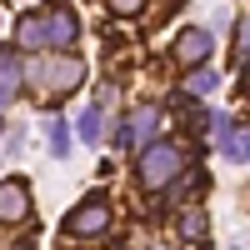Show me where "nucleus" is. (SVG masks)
<instances>
[{
    "instance_id": "7ed1b4c3",
    "label": "nucleus",
    "mask_w": 250,
    "mask_h": 250,
    "mask_svg": "<svg viewBox=\"0 0 250 250\" xmlns=\"http://www.w3.org/2000/svg\"><path fill=\"white\" fill-rule=\"evenodd\" d=\"M105 230H110V200H105V195H90V200L70 215V235H75V240H100Z\"/></svg>"
},
{
    "instance_id": "f03ea898",
    "label": "nucleus",
    "mask_w": 250,
    "mask_h": 250,
    "mask_svg": "<svg viewBox=\"0 0 250 250\" xmlns=\"http://www.w3.org/2000/svg\"><path fill=\"white\" fill-rule=\"evenodd\" d=\"M180 170H185V145H175V140H150V145H140V185H145V190L170 185Z\"/></svg>"
},
{
    "instance_id": "4468645a",
    "label": "nucleus",
    "mask_w": 250,
    "mask_h": 250,
    "mask_svg": "<svg viewBox=\"0 0 250 250\" xmlns=\"http://www.w3.org/2000/svg\"><path fill=\"white\" fill-rule=\"evenodd\" d=\"M45 135H50V150H55V155H70V130H65V120H60V115L45 120Z\"/></svg>"
},
{
    "instance_id": "423d86ee",
    "label": "nucleus",
    "mask_w": 250,
    "mask_h": 250,
    "mask_svg": "<svg viewBox=\"0 0 250 250\" xmlns=\"http://www.w3.org/2000/svg\"><path fill=\"white\" fill-rule=\"evenodd\" d=\"M210 50H215V35L210 30H180V40H175V60L185 70H195V65H205V60H210Z\"/></svg>"
},
{
    "instance_id": "20e7f679",
    "label": "nucleus",
    "mask_w": 250,
    "mask_h": 250,
    "mask_svg": "<svg viewBox=\"0 0 250 250\" xmlns=\"http://www.w3.org/2000/svg\"><path fill=\"white\" fill-rule=\"evenodd\" d=\"M75 45H80V20H75V10L55 5L45 15V50H75Z\"/></svg>"
},
{
    "instance_id": "ddd939ff",
    "label": "nucleus",
    "mask_w": 250,
    "mask_h": 250,
    "mask_svg": "<svg viewBox=\"0 0 250 250\" xmlns=\"http://www.w3.org/2000/svg\"><path fill=\"white\" fill-rule=\"evenodd\" d=\"M75 130H80V140H85V145H95L100 130H105V125H100V105H85V110H80V125H75Z\"/></svg>"
},
{
    "instance_id": "1a4fd4ad",
    "label": "nucleus",
    "mask_w": 250,
    "mask_h": 250,
    "mask_svg": "<svg viewBox=\"0 0 250 250\" xmlns=\"http://www.w3.org/2000/svg\"><path fill=\"white\" fill-rule=\"evenodd\" d=\"M15 40L25 50H45V15H35V10H25L15 20Z\"/></svg>"
},
{
    "instance_id": "f257e3e1",
    "label": "nucleus",
    "mask_w": 250,
    "mask_h": 250,
    "mask_svg": "<svg viewBox=\"0 0 250 250\" xmlns=\"http://www.w3.org/2000/svg\"><path fill=\"white\" fill-rule=\"evenodd\" d=\"M25 85L40 95V100H60V95H70V90H80V80H85V65H80L75 55H65V50H55V55H35L30 65H25Z\"/></svg>"
},
{
    "instance_id": "a211bd4d",
    "label": "nucleus",
    "mask_w": 250,
    "mask_h": 250,
    "mask_svg": "<svg viewBox=\"0 0 250 250\" xmlns=\"http://www.w3.org/2000/svg\"><path fill=\"white\" fill-rule=\"evenodd\" d=\"M245 85H250V70H245Z\"/></svg>"
},
{
    "instance_id": "f3484780",
    "label": "nucleus",
    "mask_w": 250,
    "mask_h": 250,
    "mask_svg": "<svg viewBox=\"0 0 250 250\" xmlns=\"http://www.w3.org/2000/svg\"><path fill=\"white\" fill-rule=\"evenodd\" d=\"M145 250H170V245H145Z\"/></svg>"
},
{
    "instance_id": "6e6552de",
    "label": "nucleus",
    "mask_w": 250,
    "mask_h": 250,
    "mask_svg": "<svg viewBox=\"0 0 250 250\" xmlns=\"http://www.w3.org/2000/svg\"><path fill=\"white\" fill-rule=\"evenodd\" d=\"M205 230H210V220H205L200 205H185V210L175 215V235H180L185 245H200V240H205Z\"/></svg>"
},
{
    "instance_id": "f8f14e48",
    "label": "nucleus",
    "mask_w": 250,
    "mask_h": 250,
    "mask_svg": "<svg viewBox=\"0 0 250 250\" xmlns=\"http://www.w3.org/2000/svg\"><path fill=\"white\" fill-rule=\"evenodd\" d=\"M215 85H220V75H215L210 65H195L190 75H185V95H210Z\"/></svg>"
},
{
    "instance_id": "9b49d317",
    "label": "nucleus",
    "mask_w": 250,
    "mask_h": 250,
    "mask_svg": "<svg viewBox=\"0 0 250 250\" xmlns=\"http://www.w3.org/2000/svg\"><path fill=\"white\" fill-rule=\"evenodd\" d=\"M220 155H225V160H235V165H250V130H225Z\"/></svg>"
},
{
    "instance_id": "9d476101",
    "label": "nucleus",
    "mask_w": 250,
    "mask_h": 250,
    "mask_svg": "<svg viewBox=\"0 0 250 250\" xmlns=\"http://www.w3.org/2000/svg\"><path fill=\"white\" fill-rule=\"evenodd\" d=\"M20 75H25V65L15 60V50H0V105H10V100H15Z\"/></svg>"
},
{
    "instance_id": "0eeeda50",
    "label": "nucleus",
    "mask_w": 250,
    "mask_h": 250,
    "mask_svg": "<svg viewBox=\"0 0 250 250\" xmlns=\"http://www.w3.org/2000/svg\"><path fill=\"white\" fill-rule=\"evenodd\" d=\"M155 125H160V110H155V105H145V110H135V120H130V125H120V130H115V145H120V150H135V145H150Z\"/></svg>"
},
{
    "instance_id": "39448f33",
    "label": "nucleus",
    "mask_w": 250,
    "mask_h": 250,
    "mask_svg": "<svg viewBox=\"0 0 250 250\" xmlns=\"http://www.w3.org/2000/svg\"><path fill=\"white\" fill-rule=\"evenodd\" d=\"M30 220V185L25 180H0V225Z\"/></svg>"
},
{
    "instance_id": "2eb2a0df",
    "label": "nucleus",
    "mask_w": 250,
    "mask_h": 250,
    "mask_svg": "<svg viewBox=\"0 0 250 250\" xmlns=\"http://www.w3.org/2000/svg\"><path fill=\"white\" fill-rule=\"evenodd\" d=\"M235 55L250 60V15H240V25H235Z\"/></svg>"
},
{
    "instance_id": "dca6fc26",
    "label": "nucleus",
    "mask_w": 250,
    "mask_h": 250,
    "mask_svg": "<svg viewBox=\"0 0 250 250\" xmlns=\"http://www.w3.org/2000/svg\"><path fill=\"white\" fill-rule=\"evenodd\" d=\"M110 10H115V15H140L145 0H110Z\"/></svg>"
}]
</instances>
